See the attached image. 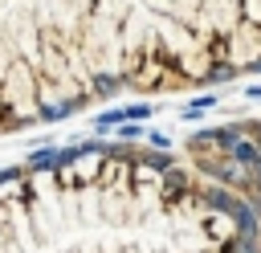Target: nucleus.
Wrapping results in <instances>:
<instances>
[{
	"label": "nucleus",
	"mask_w": 261,
	"mask_h": 253,
	"mask_svg": "<svg viewBox=\"0 0 261 253\" xmlns=\"http://www.w3.org/2000/svg\"><path fill=\"white\" fill-rule=\"evenodd\" d=\"M228 151H232V159H237V163H249V167H257V163H261V147H253V143H245V139L228 143Z\"/></svg>",
	"instance_id": "f257e3e1"
},
{
	"label": "nucleus",
	"mask_w": 261,
	"mask_h": 253,
	"mask_svg": "<svg viewBox=\"0 0 261 253\" xmlns=\"http://www.w3.org/2000/svg\"><path fill=\"white\" fill-rule=\"evenodd\" d=\"M53 163H61V151H33V159H29V167H33V171L53 167Z\"/></svg>",
	"instance_id": "f03ea898"
},
{
	"label": "nucleus",
	"mask_w": 261,
	"mask_h": 253,
	"mask_svg": "<svg viewBox=\"0 0 261 253\" xmlns=\"http://www.w3.org/2000/svg\"><path fill=\"white\" fill-rule=\"evenodd\" d=\"M114 122H126V106H122V110H106V114H98V118H94V127H98V131H106V127H114Z\"/></svg>",
	"instance_id": "7ed1b4c3"
},
{
	"label": "nucleus",
	"mask_w": 261,
	"mask_h": 253,
	"mask_svg": "<svg viewBox=\"0 0 261 253\" xmlns=\"http://www.w3.org/2000/svg\"><path fill=\"white\" fill-rule=\"evenodd\" d=\"M208 106H216V94H204V98L188 102V106H184V118H192V114H200V110H208Z\"/></svg>",
	"instance_id": "20e7f679"
},
{
	"label": "nucleus",
	"mask_w": 261,
	"mask_h": 253,
	"mask_svg": "<svg viewBox=\"0 0 261 253\" xmlns=\"http://www.w3.org/2000/svg\"><path fill=\"white\" fill-rule=\"evenodd\" d=\"M143 118H151V106H147V102H139V106H126V122H143Z\"/></svg>",
	"instance_id": "39448f33"
},
{
	"label": "nucleus",
	"mask_w": 261,
	"mask_h": 253,
	"mask_svg": "<svg viewBox=\"0 0 261 253\" xmlns=\"http://www.w3.org/2000/svg\"><path fill=\"white\" fill-rule=\"evenodd\" d=\"M118 131H122V139H139L143 135V127H118Z\"/></svg>",
	"instance_id": "423d86ee"
},
{
	"label": "nucleus",
	"mask_w": 261,
	"mask_h": 253,
	"mask_svg": "<svg viewBox=\"0 0 261 253\" xmlns=\"http://www.w3.org/2000/svg\"><path fill=\"white\" fill-rule=\"evenodd\" d=\"M245 94H249V98H261V86H249Z\"/></svg>",
	"instance_id": "0eeeda50"
},
{
	"label": "nucleus",
	"mask_w": 261,
	"mask_h": 253,
	"mask_svg": "<svg viewBox=\"0 0 261 253\" xmlns=\"http://www.w3.org/2000/svg\"><path fill=\"white\" fill-rule=\"evenodd\" d=\"M257 180H261V163H257Z\"/></svg>",
	"instance_id": "6e6552de"
}]
</instances>
